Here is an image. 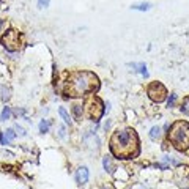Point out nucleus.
<instances>
[{"label": "nucleus", "instance_id": "nucleus-11", "mask_svg": "<svg viewBox=\"0 0 189 189\" xmlns=\"http://www.w3.org/2000/svg\"><path fill=\"white\" fill-rule=\"evenodd\" d=\"M51 124H52L51 120H46V118H43V120L39 121V126H38L41 134H47V132H49V128H51Z\"/></svg>", "mask_w": 189, "mask_h": 189}, {"label": "nucleus", "instance_id": "nucleus-2", "mask_svg": "<svg viewBox=\"0 0 189 189\" xmlns=\"http://www.w3.org/2000/svg\"><path fill=\"white\" fill-rule=\"evenodd\" d=\"M109 148L117 159H132L140 151V140L134 128L121 126L117 128L110 136Z\"/></svg>", "mask_w": 189, "mask_h": 189}, {"label": "nucleus", "instance_id": "nucleus-1", "mask_svg": "<svg viewBox=\"0 0 189 189\" xmlns=\"http://www.w3.org/2000/svg\"><path fill=\"white\" fill-rule=\"evenodd\" d=\"M99 77L93 71L77 69L66 74L63 80V95L65 98H82L85 95H93L99 90Z\"/></svg>", "mask_w": 189, "mask_h": 189}, {"label": "nucleus", "instance_id": "nucleus-8", "mask_svg": "<svg viewBox=\"0 0 189 189\" xmlns=\"http://www.w3.org/2000/svg\"><path fill=\"white\" fill-rule=\"evenodd\" d=\"M71 112H73L74 121L80 123V121H82V104H80V102H74L73 106H71Z\"/></svg>", "mask_w": 189, "mask_h": 189}, {"label": "nucleus", "instance_id": "nucleus-17", "mask_svg": "<svg viewBox=\"0 0 189 189\" xmlns=\"http://www.w3.org/2000/svg\"><path fill=\"white\" fill-rule=\"evenodd\" d=\"M3 134H5V137H6V140H8L10 143L16 139V132H14V128H10V129H6V131H3Z\"/></svg>", "mask_w": 189, "mask_h": 189}, {"label": "nucleus", "instance_id": "nucleus-19", "mask_svg": "<svg viewBox=\"0 0 189 189\" xmlns=\"http://www.w3.org/2000/svg\"><path fill=\"white\" fill-rule=\"evenodd\" d=\"M10 99V88H6V87H2V101L6 102Z\"/></svg>", "mask_w": 189, "mask_h": 189}, {"label": "nucleus", "instance_id": "nucleus-18", "mask_svg": "<svg viewBox=\"0 0 189 189\" xmlns=\"http://www.w3.org/2000/svg\"><path fill=\"white\" fill-rule=\"evenodd\" d=\"M177 99H178V95H177V93H170L169 99H167V107H169V109L175 107V102H177Z\"/></svg>", "mask_w": 189, "mask_h": 189}, {"label": "nucleus", "instance_id": "nucleus-13", "mask_svg": "<svg viewBox=\"0 0 189 189\" xmlns=\"http://www.w3.org/2000/svg\"><path fill=\"white\" fill-rule=\"evenodd\" d=\"M180 110H181L183 115L189 117V95L183 98V101H181V104H180Z\"/></svg>", "mask_w": 189, "mask_h": 189}, {"label": "nucleus", "instance_id": "nucleus-23", "mask_svg": "<svg viewBox=\"0 0 189 189\" xmlns=\"http://www.w3.org/2000/svg\"><path fill=\"white\" fill-rule=\"evenodd\" d=\"M0 145H10V142L6 140V137L3 132H0Z\"/></svg>", "mask_w": 189, "mask_h": 189}, {"label": "nucleus", "instance_id": "nucleus-5", "mask_svg": "<svg viewBox=\"0 0 189 189\" xmlns=\"http://www.w3.org/2000/svg\"><path fill=\"white\" fill-rule=\"evenodd\" d=\"M146 95H148V98L153 102H158V104L164 102L167 99V96H169L165 85L159 80H153L146 85Z\"/></svg>", "mask_w": 189, "mask_h": 189}, {"label": "nucleus", "instance_id": "nucleus-21", "mask_svg": "<svg viewBox=\"0 0 189 189\" xmlns=\"http://www.w3.org/2000/svg\"><path fill=\"white\" fill-rule=\"evenodd\" d=\"M14 131H17V134H19L20 137H25V136H27L25 129H24V128H20L19 124H14Z\"/></svg>", "mask_w": 189, "mask_h": 189}, {"label": "nucleus", "instance_id": "nucleus-26", "mask_svg": "<svg viewBox=\"0 0 189 189\" xmlns=\"http://www.w3.org/2000/svg\"><path fill=\"white\" fill-rule=\"evenodd\" d=\"M102 189H109V187H102Z\"/></svg>", "mask_w": 189, "mask_h": 189}, {"label": "nucleus", "instance_id": "nucleus-14", "mask_svg": "<svg viewBox=\"0 0 189 189\" xmlns=\"http://www.w3.org/2000/svg\"><path fill=\"white\" fill-rule=\"evenodd\" d=\"M102 165H104V170L106 172H114V164H112V158L110 156H104L102 158Z\"/></svg>", "mask_w": 189, "mask_h": 189}, {"label": "nucleus", "instance_id": "nucleus-16", "mask_svg": "<svg viewBox=\"0 0 189 189\" xmlns=\"http://www.w3.org/2000/svg\"><path fill=\"white\" fill-rule=\"evenodd\" d=\"M10 117H11V107L5 106L3 110H2V114H0V121H6V120H10Z\"/></svg>", "mask_w": 189, "mask_h": 189}, {"label": "nucleus", "instance_id": "nucleus-22", "mask_svg": "<svg viewBox=\"0 0 189 189\" xmlns=\"http://www.w3.org/2000/svg\"><path fill=\"white\" fill-rule=\"evenodd\" d=\"M66 136V129H65V126H58V137L63 139Z\"/></svg>", "mask_w": 189, "mask_h": 189}, {"label": "nucleus", "instance_id": "nucleus-10", "mask_svg": "<svg viewBox=\"0 0 189 189\" xmlns=\"http://www.w3.org/2000/svg\"><path fill=\"white\" fill-rule=\"evenodd\" d=\"M129 66H132L134 69H137L139 73H140L143 77H148V71H146V65L142 61V63H128Z\"/></svg>", "mask_w": 189, "mask_h": 189}, {"label": "nucleus", "instance_id": "nucleus-15", "mask_svg": "<svg viewBox=\"0 0 189 189\" xmlns=\"http://www.w3.org/2000/svg\"><path fill=\"white\" fill-rule=\"evenodd\" d=\"M161 137V126H153L150 129V139L151 140H158Z\"/></svg>", "mask_w": 189, "mask_h": 189}, {"label": "nucleus", "instance_id": "nucleus-4", "mask_svg": "<svg viewBox=\"0 0 189 189\" xmlns=\"http://www.w3.org/2000/svg\"><path fill=\"white\" fill-rule=\"evenodd\" d=\"M83 107H85L87 117L92 121H95V123H98V121L101 120V117L104 115V110H106L102 99H101L99 96H95V95H90L87 98V101L83 102Z\"/></svg>", "mask_w": 189, "mask_h": 189}, {"label": "nucleus", "instance_id": "nucleus-24", "mask_svg": "<svg viewBox=\"0 0 189 189\" xmlns=\"http://www.w3.org/2000/svg\"><path fill=\"white\" fill-rule=\"evenodd\" d=\"M3 27H6V20L5 19H0V32H2Z\"/></svg>", "mask_w": 189, "mask_h": 189}, {"label": "nucleus", "instance_id": "nucleus-12", "mask_svg": "<svg viewBox=\"0 0 189 189\" xmlns=\"http://www.w3.org/2000/svg\"><path fill=\"white\" fill-rule=\"evenodd\" d=\"M58 115L61 117V120L65 121L66 124L71 126V123H73V121H71V115H69L68 112H66V109H65V107H58Z\"/></svg>", "mask_w": 189, "mask_h": 189}, {"label": "nucleus", "instance_id": "nucleus-25", "mask_svg": "<svg viewBox=\"0 0 189 189\" xmlns=\"http://www.w3.org/2000/svg\"><path fill=\"white\" fill-rule=\"evenodd\" d=\"M109 128H110V120H107L106 123H104V129H106V131H107Z\"/></svg>", "mask_w": 189, "mask_h": 189}, {"label": "nucleus", "instance_id": "nucleus-7", "mask_svg": "<svg viewBox=\"0 0 189 189\" xmlns=\"http://www.w3.org/2000/svg\"><path fill=\"white\" fill-rule=\"evenodd\" d=\"M88 178H90V170L87 165H82L76 170V183L79 186H83L88 183Z\"/></svg>", "mask_w": 189, "mask_h": 189}, {"label": "nucleus", "instance_id": "nucleus-9", "mask_svg": "<svg viewBox=\"0 0 189 189\" xmlns=\"http://www.w3.org/2000/svg\"><path fill=\"white\" fill-rule=\"evenodd\" d=\"M151 3L150 2H139V3H132L131 5V10H134V11H148L151 10Z\"/></svg>", "mask_w": 189, "mask_h": 189}, {"label": "nucleus", "instance_id": "nucleus-6", "mask_svg": "<svg viewBox=\"0 0 189 189\" xmlns=\"http://www.w3.org/2000/svg\"><path fill=\"white\" fill-rule=\"evenodd\" d=\"M0 43L3 44V47L8 52H16V51H19V49H20L22 41H20V35H19L17 30L10 29L8 32H5V35H3L2 38H0Z\"/></svg>", "mask_w": 189, "mask_h": 189}, {"label": "nucleus", "instance_id": "nucleus-3", "mask_svg": "<svg viewBox=\"0 0 189 189\" xmlns=\"http://www.w3.org/2000/svg\"><path fill=\"white\" fill-rule=\"evenodd\" d=\"M167 139L172 146L178 151L189 150V123L186 120H177L170 124Z\"/></svg>", "mask_w": 189, "mask_h": 189}, {"label": "nucleus", "instance_id": "nucleus-20", "mask_svg": "<svg viewBox=\"0 0 189 189\" xmlns=\"http://www.w3.org/2000/svg\"><path fill=\"white\" fill-rule=\"evenodd\" d=\"M49 5H51V0H38V8L39 10L49 8Z\"/></svg>", "mask_w": 189, "mask_h": 189}]
</instances>
